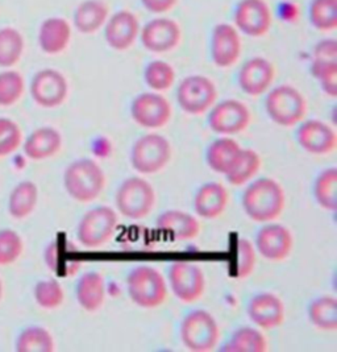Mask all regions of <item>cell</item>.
<instances>
[{"label": "cell", "mask_w": 337, "mask_h": 352, "mask_svg": "<svg viewBox=\"0 0 337 352\" xmlns=\"http://www.w3.org/2000/svg\"><path fill=\"white\" fill-rule=\"evenodd\" d=\"M297 139L299 145L311 155H327L336 148V132L321 120L302 123L297 132Z\"/></svg>", "instance_id": "obj_19"}, {"label": "cell", "mask_w": 337, "mask_h": 352, "mask_svg": "<svg viewBox=\"0 0 337 352\" xmlns=\"http://www.w3.org/2000/svg\"><path fill=\"white\" fill-rule=\"evenodd\" d=\"M130 113L133 120L141 127L157 129L169 123L172 106L165 96L156 93H144L133 99Z\"/></svg>", "instance_id": "obj_11"}, {"label": "cell", "mask_w": 337, "mask_h": 352, "mask_svg": "<svg viewBox=\"0 0 337 352\" xmlns=\"http://www.w3.org/2000/svg\"><path fill=\"white\" fill-rule=\"evenodd\" d=\"M61 145L62 138L57 129L43 127L30 135L24 144V152L32 160H44L54 156Z\"/></svg>", "instance_id": "obj_25"}, {"label": "cell", "mask_w": 337, "mask_h": 352, "mask_svg": "<svg viewBox=\"0 0 337 352\" xmlns=\"http://www.w3.org/2000/svg\"><path fill=\"white\" fill-rule=\"evenodd\" d=\"M140 33L137 17L129 11L115 14L106 25L104 37L107 44L115 50H127L133 45Z\"/></svg>", "instance_id": "obj_21"}, {"label": "cell", "mask_w": 337, "mask_h": 352, "mask_svg": "<svg viewBox=\"0 0 337 352\" xmlns=\"http://www.w3.org/2000/svg\"><path fill=\"white\" fill-rule=\"evenodd\" d=\"M23 252V241L15 231H0V265L16 261Z\"/></svg>", "instance_id": "obj_42"}, {"label": "cell", "mask_w": 337, "mask_h": 352, "mask_svg": "<svg viewBox=\"0 0 337 352\" xmlns=\"http://www.w3.org/2000/svg\"><path fill=\"white\" fill-rule=\"evenodd\" d=\"M292 235L282 224L270 223L258 231L256 247L261 256L270 261H282L292 250Z\"/></svg>", "instance_id": "obj_15"}, {"label": "cell", "mask_w": 337, "mask_h": 352, "mask_svg": "<svg viewBox=\"0 0 337 352\" xmlns=\"http://www.w3.org/2000/svg\"><path fill=\"white\" fill-rule=\"evenodd\" d=\"M70 37V24L61 17H50L41 24L38 33V43L45 53L58 54L67 48Z\"/></svg>", "instance_id": "obj_24"}, {"label": "cell", "mask_w": 337, "mask_h": 352, "mask_svg": "<svg viewBox=\"0 0 337 352\" xmlns=\"http://www.w3.org/2000/svg\"><path fill=\"white\" fill-rule=\"evenodd\" d=\"M24 50V40L14 28L0 30V66L10 67L16 64Z\"/></svg>", "instance_id": "obj_35"}, {"label": "cell", "mask_w": 337, "mask_h": 352, "mask_svg": "<svg viewBox=\"0 0 337 352\" xmlns=\"http://www.w3.org/2000/svg\"><path fill=\"white\" fill-rule=\"evenodd\" d=\"M251 113L248 107L236 99H226L216 104L209 113L211 129L219 135H236L248 127Z\"/></svg>", "instance_id": "obj_12"}, {"label": "cell", "mask_w": 337, "mask_h": 352, "mask_svg": "<svg viewBox=\"0 0 337 352\" xmlns=\"http://www.w3.org/2000/svg\"><path fill=\"white\" fill-rule=\"evenodd\" d=\"M241 53L239 32L229 24H219L213 28L211 38V56L213 64L229 67L236 64Z\"/></svg>", "instance_id": "obj_17"}, {"label": "cell", "mask_w": 337, "mask_h": 352, "mask_svg": "<svg viewBox=\"0 0 337 352\" xmlns=\"http://www.w3.org/2000/svg\"><path fill=\"white\" fill-rule=\"evenodd\" d=\"M38 199V190L31 181L19 184L10 197V212L14 218L23 219L32 212Z\"/></svg>", "instance_id": "obj_30"}, {"label": "cell", "mask_w": 337, "mask_h": 352, "mask_svg": "<svg viewBox=\"0 0 337 352\" xmlns=\"http://www.w3.org/2000/svg\"><path fill=\"white\" fill-rule=\"evenodd\" d=\"M1 294H3V285H1V281H0V298H1Z\"/></svg>", "instance_id": "obj_46"}, {"label": "cell", "mask_w": 337, "mask_h": 352, "mask_svg": "<svg viewBox=\"0 0 337 352\" xmlns=\"http://www.w3.org/2000/svg\"><path fill=\"white\" fill-rule=\"evenodd\" d=\"M181 41V28L172 19L160 17L149 21L141 31V43L153 53H165Z\"/></svg>", "instance_id": "obj_16"}, {"label": "cell", "mask_w": 337, "mask_h": 352, "mask_svg": "<svg viewBox=\"0 0 337 352\" xmlns=\"http://www.w3.org/2000/svg\"><path fill=\"white\" fill-rule=\"evenodd\" d=\"M308 317L311 323L323 331H335L337 329L336 298L323 296L314 300L308 306Z\"/></svg>", "instance_id": "obj_29"}, {"label": "cell", "mask_w": 337, "mask_h": 352, "mask_svg": "<svg viewBox=\"0 0 337 352\" xmlns=\"http://www.w3.org/2000/svg\"><path fill=\"white\" fill-rule=\"evenodd\" d=\"M261 168V159L253 149H241L237 161L228 175V182L233 186H241L257 175Z\"/></svg>", "instance_id": "obj_31"}, {"label": "cell", "mask_w": 337, "mask_h": 352, "mask_svg": "<svg viewBox=\"0 0 337 352\" xmlns=\"http://www.w3.org/2000/svg\"><path fill=\"white\" fill-rule=\"evenodd\" d=\"M156 202V192L152 185L140 177H129L119 186L115 204L119 212L132 221L144 219L150 214Z\"/></svg>", "instance_id": "obj_3"}, {"label": "cell", "mask_w": 337, "mask_h": 352, "mask_svg": "<svg viewBox=\"0 0 337 352\" xmlns=\"http://www.w3.org/2000/svg\"><path fill=\"white\" fill-rule=\"evenodd\" d=\"M225 351L265 352L268 350L266 339L253 327H241L232 336Z\"/></svg>", "instance_id": "obj_33"}, {"label": "cell", "mask_w": 337, "mask_h": 352, "mask_svg": "<svg viewBox=\"0 0 337 352\" xmlns=\"http://www.w3.org/2000/svg\"><path fill=\"white\" fill-rule=\"evenodd\" d=\"M67 82L64 76L53 69L38 72L31 85V94L36 103L53 109L62 104L67 96Z\"/></svg>", "instance_id": "obj_13"}, {"label": "cell", "mask_w": 337, "mask_h": 352, "mask_svg": "<svg viewBox=\"0 0 337 352\" xmlns=\"http://www.w3.org/2000/svg\"><path fill=\"white\" fill-rule=\"evenodd\" d=\"M34 298L44 309H56L64 302V289L57 280L40 281L34 288Z\"/></svg>", "instance_id": "obj_38"}, {"label": "cell", "mask_w": 337, "mask_h": 352, "mask_svg": "<svg viewBox=\"0 0 337 352\" xmlns=\"http://www.w3.org/2000/svg\"><path fill=\"white\" fill-rule=\"evenodd\" d=\"M117 226L113 208L99 206L87 211L78 226V241L87 248H97L111 239Z\"/></svg>", "instance_id": "obj_8"}, {"label": "cell", "mask_w": 337, "mask_h": 352, "mask_svg": "<svg viewBox=\"0 0 337 352\" xmlns=\"http://www.w3.org/2000/svg\"><path fill=\"white\" fill-rule=\"evenodd\" d=\"M265 107L274 123L282 127H292L301 123L307 111L305 98L290 85L273 89L266 96Z\"/></svg>", "instance_id": "obj_5"}, {"label": "cell", "mask_w": 337, "mask_h": 352, "mask_svg": "<svg viewBox=\"0 0 337 352\" xmlns=\"http://www.w3.org/2000/svg\"><path fill=\"white\" fill-rule=\"evenodd\" d=\"M275 70L272 63L262 57H255L242 65L239 73L241 90L248 96H257L272 86Z\"/></svg>", "instance_id": "obj_18"}, {"label": "cell", "mask_w": 337, "mask_h": 352, "mask_svg": "<svg viewBox=\"0 0 337 352\" xmlns=\"http://www.w3.org/2000/svg\"><path fill=\"white\" fill-rule=\"evenodd\" d=\"M77 300L80 306L90 313L97 311L106 300V285L102 274L84 273L77 285Z\"/></svg>", "instance_id": "obj_26"}, {"label": "cell", "mask_w": 337, "mask_h": 352, "mask_svg": "<svg viewBox=\"0 0 337 352\" xmlns=\"http://www.w3.org/2000/svg\"><path fill=\"white\" fill-rule=\"evenodd\" d=\"M314 195L321 208L335 211L337 208V170H323L314 184Z\"/></svg>", "instance_id": "obj_32"}, {"label": "cell", "mask_w": 337, "mask_h": 352, "mask_svg": "<svg viewBox=\"0 0 337 352\" xmlns=\"http://www.w3.org/2000/svg\"><path fill=\"white\" fill-rule=\"evenodd\" d=\"M312 76L319 80L321 89L327 96L335 98L337 94V61L312 60Z\"/></svg>", "instance_id": "obj_39"}, {"label": "cell", "mask_w": 337, "mask_h": 352, "mask_svg": "<svg viewBox=\"0 0 337 352\" xmlns=\"http://www.w3.org/2000/svg\"><path fill=\"white\" fill-rule=\"evenodd\" d=\"M24 91V80L17 72L0 73V106L16 103Z\"/></svg>", "instance_id": "obj_40"}, {"label": "cell", "mask_w": 337, "mask_h": 352, "mask_svg": "<svg viewBox=\"0 0 337 352\" xmlns=\"http://www.w3.org/2000/svg\"><path fill=\"white\" fill-rule=\"evenodd\" d=\"M169 283L179 301L191 304L205 293V274L202 270L190 261H177L170 267Z\"/></svg>", "instance_id": "obj_10"}, {"label": "cell", "mask_w": 337, "mask_h": 352, "mask_svg": "<svg viewBox=\"0 0 337 352\" xmlns=\"http://www.w3.org/2000/svg\"><path fill=\"white\" fill-rule=\"evenodd\" d=\"M21 142V132L10 119L0 118V157L11 155Z\"/></svg>", "instance_id": "obj_43"}, {"label": "cell", "mask_w": 337, "mask_h": 352, "mask_svg": "<svg viewBox=\"0 0 337 352\" xmlns=\"http://www.w3.org/2000/svg\"><path fill=\"white\" fill-rule=\"evenodd\" d=\"M64 184L66 192L73 199L78 202H91L103 192L106 176L95 161L82 159L67 166Z\"/></svg>", "instance_id": "obj_2"}, {"label": "cell", "mask_w": 337, "mask_h": 352, "mask_svg": "<svg viewBox=\"0 0 337 352\" xmlns=\"http://www.w3.org/2000/svg\"><path fill=\"white\" fill-rule=\"evenodd\" d=\"M144 78L146 85L150 89L156 91H163L173 86L176 80V73L172 65L157 60V61H152L146 66Z\"/></svg>", "instance_id": "obj_37"}, {"label": "cell", "mask_w": 337, "mask_h": 352, "mask_svg": "<svg viewBox=\"0 0 337 352\" xmlns=\"http://www.w3.org/2000/svg\"><path fill=\"white\" fill-rule=\"evenodd\" d=\"M248 316L261 329H275L285 320V305L273 293H259L249 301Z\"/></svg>", "instance_id": "obj_20"}, {"label": "cell", "mask_w": 337, "mask_h": 352, "mask_svg": "<svg viewBox=\"0 0 337 352\" xmlns=\"http://www.w3.org/2000/svg\"><path fill=\"white\" fill-rule=\"evenodd\" d=\"M228 202V192L224 186L218 182L203 185L194 198L196 214L205 219H215L224 212Z\"/></svg>", "instance_id": "obj_23"}, {"label": "cell", "mask_w": 337, "mask_h": 352, "mask_svg": "<svg viewBox=\"0 0 337 352\" xmlns=\"http://www.w3.org/2000/svg\"><path fill=\"white\" fill-rule=\"evenodd\" d=\"M19 352H51L54 350L53 338L43 327H28L17 339Z\"/></svg>", "instance_id": "obj_34"}, {"label": "cell", "mask_w": 337, "mask_h": 352, "mask_svg": "<svg viewBox=\"0 0 337 352\" xmlns=\"http://www.w3.org/2000/svg\"><path fill=\"white\" fill-rule=\"evenodd\" d=\"M218 96L212 80L203 76H190L181 82L177 90L179 107L190 115H200L211 109Z\"/></svg>", "instance_id": "obj_9"}, {"label": "cell", "mask_w": 337, "mask_h": 352, "mask_svg": "<svg viewBox=\"0 0 337 352\" xmlns=\"http://www.w3.org/2000/svg\"><path fill=\"white\" fill-rule=\"evenodd\" d=\"M172 159V146L159 133H148L132 148L130 161L135 170L143 175H154L162 170Z\"/></svg>", "instance_id": "obj_7"}, {"label": "cell", "mask_w": 337, "mask_h": 352, "mask_svg": "<svg viewBox=\"0 0 337 352\" xmlns=\"http://www.w3.org/2000/svg\"><path fill=\"white\" fill-rule=\"evenodd\" d=\"M145 8L152 14H163L170 11L178 0H141Z\"/></svg>", "instance_id": "obj_45"}, {"label": "cell", "mask_w": 337, "mask_h": 352, "mask_svg": "<svg viewBox=\"0 0 337 352\" xmlns=\"http://www.w3.org/2000/svg\"><path fill=\"white\" fill-rule=\"evenodd\" d=\"M310 19L315 28L332 31L337 27V0H314L310 8Z\"/></svg>", "instance_id": "obj_36"}, {"label": "cell", "mask_w": 337, "mask_h": 352, "mask_svg": "<svg viewBox=\"0 0 337 352\" xmlns=\"http://www.w3.org/2000/svg\"><path fill=\"white\" fill-rule=\"evenodd\" d=\"M130 300L144 309H154L165 302L167 287L157 270L141 265L130 271L127 278Z\"/></svg>", "instance_id": "obj_4"}, {"label": "cell", "mask_w": 337, "mask_h": 352, "mask_svg": "<svg viewBox=\"0 0 337 352\" xmlns=\"http://www.w3.org/2000/svg\"><path fill=\"white\" fill-rule=\"evenodd\" d=\"M157 227L178 241H193L200 232V224L191 214L181 210H167L157 219Z\"/></svg>", "instance_id": "obj_22"}, {"label": "cell", "mask_w": 337, "mask_h": 352, "mask_svg": "<svg viewBox=\"0 0 337 352\" xmlns=\"http://www.w3.org/2000/svg\"><path fill=\"white\" fill-rule=\"evenodd\" d=\"M285 192L282 186L269 177L258 178L242 194L241 204L246 215L255 222H272L285 208Z\"/></svg>", "instance_id": "obj_1"}, {"label": "cell", "mask_w": 337, "mask_h": 352, "mask_svg": "<svg viewBox=\"0 0 337 352\" xmlns=\"http://www.w3.org/2000/svg\"><path fill=\"white\" fill-rule=\"evenodd\" d=\"M108 17V7L100 0L80 3L74 14V24L80 33L91 34L104 25Z\"/></svg>", "instance_id": "obj_28"}, {"label": "cell", "mask_w": 337, "mask_h": 352, "mask_svg": "<svg viewBox=\"0 0 337 352\" xmlns=\"http://www.w3.org/2000/svg\"><path fill=\"white\" fill-rule=\"evenodd\" d=\"M240 145L231 138L215 140L207 149V164L212 170L220 175H228L233 168L241 152Z\"/></svg>", "instance_id": "obj_27"}, {"label": "cell", "mask_w": 337, "mask_h": 352, "mask_svg": "<svg viewBox=\"0 0 337 352\" xmlns=\"http://www.w3.org/2000/svg\"><path fill=\"white\" fill-rule=\"evenodd\" d=\"M182 343L191 351H212L219 342V326L206 310H194L181 324Z\"/></svg>", "instance_id": "obj_6"}, {"label": "cell", "mask_w": 337, "mask_h": 352, "mask_svg": "<svg viewBox=\"0 0 337 352\" xmlns=\"http://www.w3.org/2000/svg\"><path fill=\"white\" fill-rule=\"evenodd\" d=\"M235 274L237 278H246L255 271L256 267V251L253 244L246 239H240L236 245Z\"/></svg>", "instance_id": "obj_41"}, {"label": "cell", "mask_w": 337, "mask_h": 352, "mask_svg": "<svg viewBox=\"0 0 337 352\" xmlns=\"http://www.w3.org/2000/svg\"><path fill=\"white\" fill-rule=\"evenodd\" d=\"M235 23L241 32L261 37L272 25V12L265 0H241L235 12Z\"/></svg>", "instance_id": "obj_14"}, {"label": "cell", "mask_w": 337, "mask_h": 352, "mask_svg": "<svg viewBox=\"0 0 337 352\" xmlns=\"http://www.w3.org/2000/svg\"><path fill=\"white\" fill-rule=\"evenodd\" d=\"M318 61H337V45L335 40H323L314 50V58Z\"/></svg>", "instance_id": "obj_44"}]
</instances>
